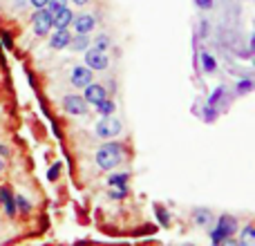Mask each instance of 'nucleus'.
I'll use <instances>...</instances> for the list:
<instances>
[{"label":"nucleus","mask_w":255,"mask_h":246,"mask_svg":"<svg viewBox=\"0 0 255 246\" xmlns=\"http://www.w3.org/2000/svg\"><path fill=\"white\" fill-rule=\"evenodd\" d=\"M97 16H94L92 11H81V13H74V18H72V34H92L94 29H97Z\"/></svg>","instance_id":"6"},{"label":"nucleus","mask_w":255,"mask_h":246,"mask_svg":"<svg viewBox=\"0 0 255 246\" xmlns=\"http://www.w3.org/2000/svg\"><path fill=\"white\" fill-rule=\"evenodd\" d=\"M61 170H63V163L61 161L52 163V166H49V170H47V179L49 181H56L58 177H61Z\"/></svg>","instance_id":"27"},{"label":"nucleus","mask_w":255,"mask_h":246,"mask_svg":"<svg viewBox=\"0 0 255 246\" xmlns=\"http://www.w3.org/2000/svg\"><path fill=\"white\" fill-rule=\"evenodd\" d=\"M253 90H255L253 79H251V76H244V79H238V81H235L233 92H235V97H247V94H251Z\"/></svg>","instance_id":"16"},{"label":"nucleus","mask_w":255,"mask_h":246,"mask_svg":"<svg viewBox=\"0 0 255 246\" xmlns=\"http://www.w3.org/2000/svg\"><path fill=\"white\" fill-rule=\"evenodd\" d=\"M108 97V90L103 83H97V81H92V83H88L83 88V99L88 101V106H97L101 99Z\"/></svg>","instance_id":"12"},{"label":"nucleus","mask_w":255,"mask_h":246,"mask_svg":"<svg viewBox=\"0 0 255 246\" xmlns=\"http://www.w3.org/2000/svg\"><path fill=\"white\" fill-rule=\"evenodd\" d=\"M206 29H208V25H206V20H204V22H202V25H199V36H202V38H204V36H206V34H208V31H206Z\"/></svg>","instance_id":"33"},{"label":"nucleus","mask_w":255,"mask_h":246,"mask_svg":"<svg viewBox=\"0 0 255 246\" xmlns=\"http://www.w3.org/2000/svg\"><path fill=\"white\" fill-rule=\"evenodd\" d=\"M13 2H16V7H25V4H29L27 0H13Z\"/></svg>","instance_id":"35"},{"label":"nucleus","mask_w":255,"mask_h":246,"mask_svg":"<svg viewBox=\"0 0 255 246\" xmlns=\"http://www.w3.org/2000/svg\"><path fill=\"white\" fill-rule=\"evenodd\" d=\"M13 204H16V213L18 215H29L31 211H34V206H31V202L25 197L22 193H13Z\"/></svg>","instance_id":"18"},{"label":"nucleus","mask_w":255,"mask_h":246,"mask_svg":"<svg viewBox=\"0 0 255 246\" xmlns=\"http://www.w3.org/2000/svg\"><path fill=\"white\" fill-rule=\"evenodd\" d=\"M121 130H124V125H121V121L115 115L101 117L97 121V125H94V132H97L99 139H117L121 134Z\"/></svg>","instance_id":"3"},{"label":"nucleus","mask_w":255,"mask_h":246,"mask_svg":"<svg viewBox=\"0 0 255 246\" xmlns=\"http://www.w3.org/2000/svg\"><path fill=\"white\" fill-rule=\"evenodd\" d=\"M70 4H74V7H85V4H90V0H70Z\"/></svg>","instance_id":"32"},{"label":"nucleus","mask_w":255,"mask_h":246,"mask_svg":"<svg viewBox=\"0 0 255 246\" xmlns=\"http://www.w3.org/2000/svg\"><path fill=\"white\" fill-rule=\"evenodd\" d=\"M128 157V150L121 141H115V139H108L103 145H99L97 152H94V163H97L99 170L103 172H110V170H117L121 163L126 161Z\"/></svg>","instance_id":"1"},{"label":"nucleus","mask_w":255,"mask_h":246,"mask_svg":"<svg viewBox=\"0 0 255 246\" xmlns=\"http://www.w3.org/2000/svg\"><path fill=\"white\" fill-rule=\"evenodd\" d=\"M90 34H72V40L67 47L72 49V52H85V49L90 47Z\"/></svg>","instance_id":"17"},{"label":"nucleus","mask_w":255,"mask_h":246,"mask_svg":"<svg viewBox=\"0 0 255 246\" xmlns=\"http://www.w3.org/2000/svg\"><path fill=\"white\" fill-rule=\"evenodd\" d=\"M27 2H29L34 9H43V7H47L49 0H27Z\"/></svg>","instance_id":"29"},{"label":"nucleus","mask_w":255,"mask_h":246,"mask_svg":"<svg viewBox=\"0 0 255 246\" xmlns=\"http://www.w3.org/2000/svg\"><path fill=\"white\" fill-rule=\"evenodd\" d=\"M92 81H94V72L90 70L85 63H83V65H74V67H72V72H70V83L74 85L76 90H83L85 85L92 83Z\"/></svg>","instance_id":"8"},{"label":"nucleus","mask_w":255,"mask_h":246,"mask_svg":"<svg viewBox=\"0 0 255 246\" xmlns=\"http://www.w3.org/2000/svg\"><path fill=\"white\" fill-rule=\"evenodd\" d=\"M213 222H215V215H213L211 208H193L190 211V224L195 226V229H211Z\"/></svg>","instance_id":"10"},{"label":"nucleus","mask_w":255,"mask_h":246,"mask_svg":"<svg viewBox=\"0 0 255 246\" xmlns=\"http://www.w3.org/2000/svg\"><path fill=\"white\" fill-rule=\"evenodd\" d=\"M31 27H34L36 38H47V34L54 29L52 27V11H49L47 7L34 9V13H31Z\"/></svg>","instance_id":"4"},{"label":"nucleus","mask_w":255,"mask_h":246,"mask_svg":"<svg viewBox=\"0 0 255 246\" xmlns=\"http://www.w3.org/2000/svg\"><path fill=\"white\" fill-rule=\"evenodd\" d=\"M224 97H226V88H224V85H220V88H215V90H213V94H211V97H208L206 106L217 108V110H220V103H224Z\"/></svg>","instance_id":"21"},{"label":"nucleus","mask_w":255,"mask_h":246,"mask_svg":"<svg viewBox=\"0 0 255 246\" xmlns=\"http://www.w3.org/2000/svg\"><path fill=\"white\" fill-rule=\"evenodd\" d=\"M83 54H85V65L92 72H106L108 67H110V56H108V52H99V49L88 47Z\"/></svg>","instance_id":"7"},{"label":"nucleus","mask_w":255,"mask_h":246,"mask_svg":"<svg viewBox=\"0 0 255 246\" xmlns=\"http://www.w3.org/2000/svg\"><path fill=\"white\" fill-rule=\"evenodd\" d=\"M90 47L99 49V52H110L112 49V36L106 34V31H101V34H97L92 40H90Z\"/></svg>","instance_id":"15"},{"label":"nucleus","mask_w":255,"mask_h":246,"mask_svg":"<svg viewBox=\"0 0 255 246\" xmlns=\"http://www.w3.org/2000/svg\"><path fill=\"white\" fill-rule=\"evenodd\" d=\"M154 215H157L159 226H163V229H168V226H170V213H168L161 204H154Z\"/></svg>","instance_id":"24"},{"label":"nucleus","mask_w":255,"mask_h":246,"mask_svg":"<svg viewBox=\"0 0 255 246\" xmlns=\"http://www.w3.org/2000/svg\"><path fill=\"white\" fill-rule=\"evenodd\" d=\"M0 45L4 49H13V36L9 29H0Z\"/></svg>","instance_id":"26"},{"label":"nucleus","mask_w":255,"mask_h":246,"mask_svg":"<svg viewBox=\"0 0 255 246\" xmlns=\"http://www.w3.org/2000/svg\"><path fill=\"white\" fill-rule=\"evenodd\" d=\"M238 244L240 246H255V226H253V222H249L244 229L238 231Z\"/></svg>","instance_id":"14"},{"label":"nucleus","mask_w":255,"mask_h":246,"mask_svg":"<svg viewBox=\"0 0 255 246\" xmlns=\"http://www.w3.org/2000/svg\"><path fill=\"white\" fill-rule=\"evenodd\" d=\"M0 157H4V159H9V157H11V150H9V145L0 143Z\"/></svg>","instance_id":"31"},{"label":"nucleus","mask_w":255,"mask_h":246,"mask_svg":"<svg viewBox=\"0 0 255 246\" xmlns=\"http://www.w3.org/2000/svg\"><path fill=\"white\" fill-rule=\"evenodd\" d=\"M199 61H202V70L206 72V74H215V72H217V61L208 52H202Z\"/></svg>","instance_id":"22"},{"label":"nucleus","mask_w":255,"mask_h":246,"mask_svg":"<svg viewBox=\"0 0 255 246\" xmlns=\"http://www.w3.org/2000/svg\"><path fill=\"white\" fill-rule=\"evenodd\" d=\"M65 4H70V0H49L47 9H49V11H56L58 7H65Z\"/></svg>","instance_id":"28"},{"label":"nucleus","mask_w":255,"mask_h":246,"mask_svg":"<svg viewBox=\"0 0 255 246\" xmlns=\"http://www.w3.org/2000/svg\"><path fill=\"white\" fill-rule=\"evenodd\" d=\"M72 18H74V9L70 4L65 7H58L56 11H52V27L54 29H63V27L72 25Z\"/></svg>","instance_id":"13"},{"label":"nucleus","mask_w":255,"mask_h":246,"mask_svg":"<svg viewBox=\"0 0 255 246\" xmlns=\"http://www.w3.org/2000/svg\"><path fill=\"white\" fill-rule=\"evenodd\" d=\"M94 110H97L99 117L115 115V112H117V103H115V99H112V97H106V99H101V101L94 106Z\"/></svg>","instance_id":"19"},{"label":"nucleus","mask_w":255,"mask_h":246,"mask_svg":"<svg viewBox=\"0 0 255 246\" xmlns=\"http://www.w3.org/2000/svg\"><path fill=\"white\" fill-rule=\"evenodd\" d=\"M195 4H197L199 9H204V11H206V9L213 7V0H195Z\"/></svg>","instance_id":"30"},{"label":"nucleus","mask_w":255,"mask_h":246,"mask_svg":"<svg viewBox=\"0 0 255 246\" xmlns=\"http://www.w3.org/2000/svg\"><path fill=\"white\" fill-rule=\"evenodd\" d=\"M61 108H63V112L65 115H70V117H83V115H88V101L83 99V94H65L63 97V101H61Z\"/></svg>","instance_id":"5"},{"label":"nucleus","mask_w":255,"mask_h":246,"mask_svg":"<svg viewBox=\"0 0 255 246\" xmlns=\"http://www.w3.org/2000/svg\"><path fill=\"white\" fill-rule=\"evenodd\" d=\"M72 40V31L70 27H63V29H52L47 34V43H49V49L54 52H61V49H67Z\"/></svg>","instance_id":"9"},{"label":"nucleus","mask_w":255,"mask_h":246,"mask_svg":"<svg viewBox=\"0 0 255 246\" xmlns=\"http://www.w3.org/2000/svg\"><path fill=\"white\" fill-rule=\"evenodd\" d=\"M217 117H220V110H217V108H211V106H204L202 108V119L206 123H213Z\"/></svg>","instance_id":"25"},{"label":"nucleus","mask_w":255,"mask_h":246,"mask_svg":"<svg viewBox=\"0 0 255 246\" xmlns=\"http://www.w3.org/2000/svg\"><path fill=\"white\" fill-rule=\"evenodd\" d=\"M238 231H240V220L235 215H231V213H224V215L215 217L213 226L208 229V238L215 246H220L224 244L226 238H235Z\"/></svg>","instance_id":"2"},{"label":"nucleus","mask_w":255,"mask_h":246,"mask_svg":"<svg viewBox=\"0 0 255 246\" xmlns=\"http://www.w3.org/2000/svg\"><path fill=\"white\" fill-rule=\"evenodd\" d=\"M128 195H130L128 186H110V190H108V197H110L112 202H124Z\"/></svg>","instance_id":"23"},{"label":"nucleus","mask_w":255,"mask_h":246,"mask_svg":"<svg viewBox=\"0 0 255 246\" xmlns=\"http://www.w3.org/2000/svg\"><path fill=\"white\" fill-rule=\"evenodd\" d=\"M112 175H108V186H128V181H130V172H126V170H119V172H115V170H110Z\"/></svg>","instance_id":"20"},{"label":"nucleus","mask_w":255,"mask_h":246,"mask_svg":"<svg viewBox=\"0 0 255 246\" xmlns=\"http://www.w3.org/2000/svg\"><path fill=\"white\" fill-rule=\"evenodd\" d=\"M4 170H7V159H4V157H0V175H2Z\"/></svg>","instance_id":"34"},{"label":"nucleus","mask_w":255,"mask_h":246,"mask_svg":"<svg viewBox=\"0 0 255 246\" xmlns=\"http://www.w3.org/2000/svg\"><path fill=\"white\" fill-rule=\"evenodd\" d=\"M0 208L4 211V217H9V220L18 217L16 204H13V190L7 184H0Z\"/></svg>","instance_id":"11"}]
</instances>
